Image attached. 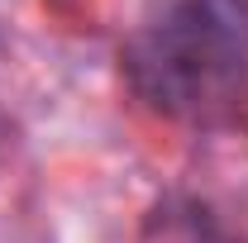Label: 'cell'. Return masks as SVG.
I'll use <instances>...</instances> for the list:
<instances>
[{"instance_id": "1", "label": "cell", "mask_w": 248, "mask_h": 243, "mask_svg": "<svg viewBox=\"0 0 248 243\" xmlns=\"http://www.w3.org/2000/svg\"><path fill=\"white\" fill-rule=\"evenodd\" d=\"M124 72L162 115L219 120L248 81V0H143Z\"/></svg>"}]
</instances>
